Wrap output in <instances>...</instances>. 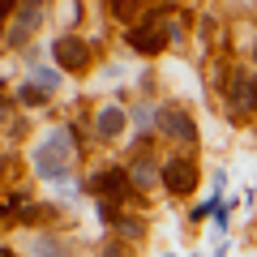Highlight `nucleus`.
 <instances>
[{
  "label": "nucleus",
  "mask_w": 257,
  "mask_h": 257,
  "mask_svg": "<svg viewBox=\"0 0 257 257\" xmlns=\"http://www.w3.org/2000/svg\"><path fill=\"white\" fill-rule=\"evenodd\" d=\"M69 159H73V142H69L64 128H56V133H47V138L39 142V150H35V172L43 176V180H60V176L69 172Z\"/></svg>",
  "instance_id": "f257e3e1"
},
{
  "label": "nucleus",
  "mask_w": 257,
  "mask_h": 257,
  "mask_svg": "<svg viewBox=\"0 0 257 257\" xmlns=\"http://www.w3.org/2000/svg\"><path fill=\"white\" fill-rule=\"evenodd\" d=\"M52 56H56V64H60V69H73V73L90 64V52H86V43H82V39H73V35L60 39V43L52 47Z\"/></svg>",
  "instance_id": "f03ea898"
},
{
  "label": "nucleus",
  "mask_w": 257,
  "mask_h": 257,
  "mask_svg": "<svg viewBox=\"0 0 257 257\" xmlns=\"http://www.w3.org/2000/svg\"><path fill=\"white\" fill-rule=\"evenodd\" d=\"M227 99H231V107L244 116V111H253L257 107V82L248 73H231V86H227Z\"/></svg>",
  "instance_id": "7ed1b4c3"
},
{
  "label": "nucleus",
  "mask_w": 257,
  "mask_h": 257,
  "mask_svg": "<svg viewBox=\"0 0 257 257\" xmlns=\"http://www.w3.org/2000/svg\"><path fill=\"white\" fill-rule=\"evenodd\" d=\"M193 180H197V172H193L189 159H167V163H163V184H167V193H189Z\"/></svg>",
  "instance_id": "20e7f679"
},
{
  "label": "nucleus",
  "mask_w": 257,
  "mask_h": 257,
  "mask_svg": "<svg viewBox=\"0 0 257 257\" xmlns=\"http://www.w3.org/2000/svg\"><path fill=\"white\" fill-rule=\"evenodd\" d=\"M159 128H163L167 138H176V142H193L197 138V124H193L189 111H180V107H167L163 116H159Z\"/></svg>",
  "instance_id": "39448f33"
},
{
  "label": "nucleus",
  "mask_w": 257,
  "mask_h": 257,
  "mask_svg": "<svg viewBox=\"0 0 257 257\" xmlns=\"http://www.w3.org/2000/svg\"><path fill=\"white\" fill-rule=\"evenodd\" d=\"M39 22H43V9H39V0H26V5L18 9V22H13L9 39H13V43H26V39L39 30Z\"/></svg>",
  "instance_id": "423d86ee"
},
{
  "label": "nucleus",
  "mask_w": 257,
  "mask_h": 257,
  "mask_svg": "<svg viewBox=\"0 0 257 257\" xmlns=\"http://www.w3.org/2000/svg\"><path fill=\"white\" fill-rule=\"evenodd\" d=\"M94 193H103V197H128V189H133V176L128 172H99L90 180Z\"/></svg>",
  "instance_id": "0eeeda50"
},
{
  "label": "nucleus",
  "mask_w": 257,
  "mask_h": 257,
  "mask_svg": "<svg viewBox=\"0 0 257 257\" xmlns=\"http://www.w3.org/2000/svg\"><path fill=\"white\" fill-rule=\"evenodd\" d=\"M163 43H167V35L155 30V18H146V26L128 30V47H133V52H159Z\"/></svg>",
  "instance_id": "6e6552de"
},
{
  "label": "nucleus",
  "mask_w": 257,
  "mask_h": 257,
  "mask_svg": "<svg viewBox=\"0 0 257 257\" xmlns=\"http://www.w3.org/2000/svg\"><path fill=\"white\" fill-rule=\"evenodd\" d=\"M120 128H124V111L120 107H103L99 111V138H120Z\"/></svg>",
  "instance_id": "1a4fd4ad"
},
{
  "label": "nucleus",
  "mask_w": 257,
  "mask_h": 257,
  "mask_svg": "<svg viewBox=\"0 0 257 257\" xmlns=\"http://www.w3.org/2000/svg\"><path fill=\"white\" fill-rule=\"evenodd\" d=\"M35 86H39L43 94H52L56 86H60V73H52V69H39V73H35Z\"/></svg>",
  "instance_id": "9d476101"
},
{
  "label": "nucleus",
  "mask_w": 257,
  "mask_h": 257,
  "mask_svg": "<svg viewBox=\"0 0 257 257\" xmlns=\"http://www.w3.org/2000/svg\"><path fill=\"white\" fill-rule=\"evenodd\" d=\"M150 180H155V172H150V163H138V167H133V184H142V189H146Z\"/></svg>",
  "instance_id": "9b49d317"
},
{
  "label": "nucleus",
  "mask_w": 257,
  "mask_h": 257,
  "mask_svg": "<svg viewBox=\"0 0 257 257\" xmlns=\"http://www.w3.org/2000/svg\"><path fill=\"white\" fill-rule=\"evenodd\" d=\"M22 99H26V103H43V99H47V94H43V90H39V86H35V82H30V86H22Z\"/></svg>",
  "instance_id": "f8f14e48"
},
{
  "label": "nucleus",
  "mask_w": 257,
  "mask_h": 257,
  "mask_svg": "<svg viewBox=\"0 0 257 257\" xmlns=\"http://www.w3.org/2000/svg\"><path fill=\"white\" fill-rule=\"evenodd\" d=\"M133 9H138V0H116V18H128Z\"/></svg>",
  "instance_id": "ddd939ff"
},
{
  "label": "nucleus",
  "mask_w": 257,
  "mask_h": 257,
  "mask_svg": "<svg viewBox=\"0 0 257 257\" xmlns=\"http://www.w3.org/2000/svg\"><path fill=\"white\" fill-rule=\"evenodd\" d=\"M13 9H18V5H13V0H0V18H9Z\"/></svg>",
  "instance_id": "4468645a"
},
{
  "label": "nucleus",
  "mask_w": 257,
  "mask_h": 257,
  "mask_svg": "<svg viewBox=\"0 0 257 257\" xmlns=\"http://www.w3.org/2000/svg\"><path fill=\"white\" fill-rule=\"evenodd\" d=\"M0 257H13V253H9V248H0Z\"/></svg>",
  "instance_id": "2eb2a0df"
},
{
  "label": "nucleus",
  "mask_w": 257,
  "mask_h": 257,
  "mask_svg": "<svg viewBox=\"0 0 257 257\" xmlns=\"http://www.w3.org/2000/svg\"><path fill=\"white\" fill-rule=\"evenodd\" d=\"M0 227H5V210H0Z\"/></svg>",
  "instance_id": "dca6fc26"
}]
</instances>
